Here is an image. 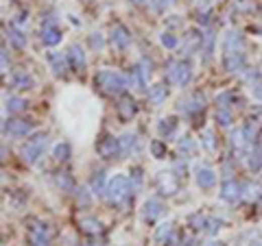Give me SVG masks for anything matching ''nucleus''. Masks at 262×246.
I'll return each mask as SVG.
<instances>
[{"label": "nucleus", "instance_id": "f257e3e1", "mask_svg": "<svg viewBox=\"0 0 262 246\" xmlns=\"http://www.w3.org/2000/svg\"><path fill=\"white\" fill-rule=\"evenodd\" d=\"M94 83L109 96L122 94V92L129 88V78L124 74H120V72H114V70H101L94 76Z\"/></svg>", "mask_w": 262, "mask_h": 246}, {"label": "nucleus", "instance_id": "f03ea898", "mask_svg": "<svg viewBox=\"0 0 262 246\" xmlns=\"http://www.w3.org/2000/svg\"><path fill=\"white\" fill-rule=\"evenodd\" d=\"M166 78L170 83H175L177 88H186L192 81V65H190V61H168Z\"/></svg>", "mask_w": 262, "mask_h": 246}, {"label": "nucleus", "instance_id": "7ed1b4c3", "mask_svg": "<svg viewBox=\"0 0 262 246\" xmlns=\"http://www.w3.org/2000/svg\"><path fill=\"white\" fill-rule=\"evenodd\" d=\"M48 148V135H44V133H39V135H35L33 139H29V142L24 144L22 148V159L24 163H37V159L44 155V150Z\"/></svg>", "mask_w": 262, "mask_h": 246}, {"label": "nucleus", "instance_id": "20e7f679", "mask_svg": "<svg viewBox=\"0 0 262 246\" xmlns=\"http://www.w3.org/2000/svg\"><path fill=\"white\" fill-rule=\"evenodd\" d=\"M129 192H131V181H129V177L116 175V177L107 183L105 196H107L109 203H120V201H124V198L129 196Z\"/></svg>", "mask_w": 262, "mask_h": 246}, {"label": "nucleus", "instance_id": "39448f33", "mask_svg": "<svg viewBox=\"0 0 262 246\" xmlns=\"http://www.w3.org/2000/svg\"><path fill=\"white\" fill-rule=\"evenodd\" d=\"M203 109H206V98H203V94H199V92L190 94L188 98H183V101H179V105H177V111H181L183 116H196V114H201Z\"/></svg>", "mask_w": 262, "mask_h": 246}, {"label": "nucleus", "instance_id": "423d86ee", "mask_svg": "<svg viewBox=\"0 0 262 246\" xmlns=\"http://www.w3.org/2000/svg\"><path fill=\"white\" fill-rule=\"evenodd\" d=\"M245 196V185L238 183L236 179H225L221 185V198L227 203H236Z\"/></svg>", "mask_w": 262, "mask_h": 246}, {"label": "nucleus", "instance_id": "0eeeda50", "mask_svg": "<svg viewBox=\"0 0 262 246\" xmlns=\"http://www.w3.org/2000/svg\"><path fill=\"white\" fill-rule=\"evenodd\" d=\"M96 152H98V157H103V159H114V157H118V155H122V150H120V139H116L114 135L103 137L101 142L96 144Z\"/></svg>", "mask_w": 262, "mask_h": 246}, {"label": "nucleus", "instance_id": "6e6552de", "mask_svg": "<svg viewBox=\"0 0 262 246\" xmlns=\"http://www.w3.org/2000/svg\"><path fill=\"white\" fill-rule=\"evenodd\" d=\"M194 181L201 190H210L216 185V172L208 163H199L194 166Z\"/></svg>", "mask_w": 262, "mask_h": 246}, {"label": "nucleus", "instance_id": "1a4fd4ad", "mask_svg": "<svg viewBox=\"0 0 262 246\" xmlns=\"http://www.w3.org/2000/svg\"><path fill=\"white\" fill-rule=\"evenodd\" d=\"M166 214V205H164L160 198H147L142 205V218L147 222H155L157 218H162Z\"/></svg>", "mask_w": 262, "mask_h": 246}, {"label": "nucleus", "instance_id": "9d476101", "mask_svg": "<svg viewBox=\"0 0 262 246\" xmlns=\"http://www.w3.org/2000/svg\"><path fill=\"white\" fill-rule=\"evenodd\" d=\"M223 68H225L229 74H242L247 70V61L242 52H225L223 55Z\"/></svg>", "mask_w": 262, "mask_h": 246}, {"label": "nucleus", "instance_id": "9b49d317", "mask_svg": "<svg viewBox=\"0 0 262 246\" xmlns=\"http://www.w3.org/2000/svg\"><path fill=\"white\" fill-rule=\"evenodd\" d=\"M109 42L118 50H127L129 46H131V33L127 31V26H122V24H114V26H111Z\"/></svg>", "mask_w": 262, "mask_h": 246}, {"label": "nucleus", "instance_id": "f8f14e48", "mask_svg": "<svg viewBox=\"0 0 262 246\" xmlns=\"http://www.w3.org/2000/svg\"><path fill=\"white\" fill-rule=\"evenodd\" d=\"M179 177H175L173 172H160L155 179L157 183V190H160V194L164 196H173L177 190H179V181H177Z\"/></svg>", "mask_w": 262, "mask_h": 246}, {"label": "nucleus", "instance_id": "ddd939ff", "mask_svg": "<svg viewBox=\"0 0 262 246\" xmlns=\"http://www.w3.org/2000/svg\"><path fill=\"white\" fill-rule=\"evenodd\" d=\"M5 133H9L11 137H26L33 131V124L29 120H22V118H13V120L5 122Z\"/></svg>", "mask_w": 262, "mask_h": 246}, {"label": "nucleus", "instance_id": "4468645a", "mask_svg": "<svg viewBox=\"0 0 262 246\" xmlns=\"http://www.w3.org/2000/svg\"><path fill=\"white\" fill-rule=\"evenodd\" d=\"M68 61H70V68L77 70V72H83L85 65H88V59H85V52L79 44H72L68 48Z\"/></svg>", "mask_w": 262, "mask_h": 246}, {"label": "nucleus", "instance_id": "2eb2a0df", "mask_svg": "<svg viewBox=\"0 0 262 246\" xmlns=\"http://www.w3.org/2000/svg\"><path fill=\"white\" fill-rule=\"evenodd\" d=\"M29 240H31V246H50V240L46 235V224L33 222L29 227Z\"/></svg>", "mask_w": 262, "mask_h": 246}, {"label": "nucleus", "instance_id": "dca6fc26", "mask_svg": "<svg viewBox=\"0 0 262 246\" xmlns=\"http://www.w3.org/2000/svg\"><path fill=\"white\" fill-rule=\"evenodd\" d=\"M116 109H118V116H120V120H131L136 114H138V105H136V101L131 96H122L120 101H118V105H116Z\"/></svg>", "mask_w": 262, "mask_h": 246}, {"label": "nucleus", "instance_id": "f3484780", "mask_svg": "<svg viewBox=\"0 0 262 246\" xmlns=\"http://www.w3.org/2000/svg\"><path fill=\"white\" fill-rule=\"evenodd\" d=\"M242 48H245V39L238 31H229L223 37V50L225 52H242Z\"/></svg>", "mask_w": 262, "mask_h": 246}, {"label": "nucleus", "instance_id": "a211bd4d", "mask_svg": "<svg viewBox=\"0 0 262 246\" xmlns=\"http://www.w3.org/2000/svg\"><path fill=\"white\" fill-rule=\"evenodd\" d=\"M247 168L251 172H260V168H262V148L258 144H249V148H247Z\"/></svg>", "mask_w": 262, "mask_h": 246}, {"label": "nucleus", "instance_id": "6ab92c4d", "mask_svg": "<svg viewBox=\"0 0 262 246\" xmlns=\"http://www.w3.org/2000/svg\"><path fill=\"white\" fill-rule=\"evenodd\" d=\"M214 42H216V35H214L212 31H206V33H203V42H201V59H203V63H210V61H212Z\"/></svg>", "mask_w": 262, "mask_h": 246}, {"label": "nucleus", "instance_id": "aec40b11", "mask_svg": "<svg viewBox=\"0 0 262 246\" xmlns=\"http://www.w3.org/2000/svg\"><path fill=\"white\" fill-rule=\"evenodd\" d=\"M48 63H50V68L52 72H55V76H63L66 72H68V57H63L61 52H50L48 55Z\"/></svg>", "mask_w": 262, "mask_h": 246}, {"label": "nucleus", "instance_id": "412c9836", "mask_svg": "<svg viewBox=\"0 0 262 246\" xmlns=\"http://www.w3.org/2000/svg\"><path fill=\"white\" fill-rule=\"evenodd\" d=\"M11 83L16 90H31L33 85H35V78H33L26 70H16L11 76Z\"/></svg>", "mask_w": 262, "mask_h": 246}, {"label": "nucleus", "instance_id": "4be33fe9", "mask_svg": "<svg viewBox=\"0 0 262 246\" xmlns=\"http://www.w3.org/2000/svg\"><path fill=\"white\" fill-rule=\"evenodd\" d=\"M147 81H149V74L142 70V65L138 63L136 68L129 72V83L134 85L136 90H140V92H147Z\"/></svg>", "mask_w": 262, "mask_h": 246}, {"label": "nucleus", "instance_id": "5701e85b", "mask_svg": "<svg viewBox=\"0 0 262 246\" xmlns=\"http://www.w3.org/2000/svg\"><path fill=\"white\" fill-rule=\"evenodd\" d=\"M120 150H122L124 157L138 152V135H136V133H131V131L122 133V135H120Z\"/></svg>", "mask_w": 262, "mask_h": 246}, {"label": "nucleus", "instance_id": "b1692460", "mask_svg": "<svg viewBox=\"0 0 262 246\" xmlns=\"http://www.w3.org/2000/svg\"><path fill=\"white\" fill-rule=\"evenodd\" d=\"M61 31L57 29V26H42V44L52 48V46H57L61 42Z\"/></svg>", "mask_w": 262, "mask_h": 246}, {"label": "nucleus", "instance_id": "393cba45", "mask_svg": "<svg viewBox=\"0 0 262 246\" xmlns=\"http://www.w3.org/2000/svg\"><path fill=\"white\" fill-rule=\"evenodd\" d=\"M166 96H168V90L164 88L162 83L153 85V88H149V103L153 105V107H162L164 103H166Z\"/></svg>", "mask_w": 262, "mask_h": 246}, {"label": "nucleus", "instance_id": "a878e982", "mask_svg": "<svg viewBox=\"0 0 262 246\" xmlns=\"http://www.w3.org/2000/svg\"><path fill=\"white\" fill-rule=\"evenodd\" d=\"M7 37H9V42H11L13 48H18V50L26 48V44H29V39H26V35L18 29V26H11V29L7 31Z\"/></svg>", "mask_w": 262, "mask_h": 246}, {"label": "nucleus", "instance_id": "bb28decb", "mask_svg": "<svg viewBox=\"0 0 262 246\" xmlns=\"http://www.w3.org/2000/svg\"><path fill=\"white\" fill-rule=\"evenodd\" d=\"M170 235H173V224H170V222H164V224H160V227L155 229L153 240H155L157 246H164V244L170 242Z\"/></svg>", "mask_w": 262, "mask_h": 246}, {"label": "nucleus", "instance_id": "cd10ccee", "mask_svg": "<svg viewBox=\"0 0 262 246\" xmlns=\"http://www.w3.org/2000/svg\"><path fill=\"white\" fill-rule=\"evenodd\" d=\"M90 188H92V194H96V196H103V194H105L107 185H105V172H103V170H96L94 175H92Z\"/></svg>", "mask_w": 262, "mask_h": 246}, {"label": "nucleus", "instance_id": "c85d7f7f", "mask_svg": "<svg viewBox=\"0 0 262 246\" xmlns=\"http://www.w3.org/2000/svg\"><path fill=\"white\" fill-rule=\"evenodd\" d=\"M242 105L240 96H236V92H221L219 96H216V107H232V105Z\"/></svg>", "mask_w": 262, "mask_h": 246}, {"label": "nucleus", "instance_id": "c756f323", "mask_svg": "<svg viewBox=\"0 0 262 246\" xmlns=\"http://www.w3.org/2000/svg\"><path fill=\"white\" fill-rule=\"evenodd\" d=\"M175 129H177L175 118H162L160 124H157V131H160L162 137H173L175 135Z\"/></svg>", "mask_w": 262, "mask_h": 246}, {"label": "nucleus", "instance_id": "7c9ffc66", "mask_svg": "<svg viewBox=\"0 0 262 246\" xmlns=\"http://www.w3.org/2000/svg\"><path fill=\"white\" fill-rule=\"evenodd\" d=\"M5 109L9 111V114H20V111L26 109V101H22V98H18V96H9L5 101Z\"/></svg>", "mask_w": 262, "mask_h": 246}, {"label": "nucleus", "instance_id": "2f4dec72", "mask_svg": "<svg viewBox=\"0 0 262 246\" xmlns=\"http://www.w3.org/2000/svg\"><path fill=\"white\" fill-rule=\"evenodd\" d=\"M240 129H242V135H245L247 144H253V139L258 137V122H255V120H249V122L242 124Z\"/></svg>", "mask_w": 262, "mask_h": 246}, {"label": "nucleus", "instance_id": "473e14b6", "mask_svg": "<svg viewBox=\"0 0 262 246\" xmlns=\"http://www.w3.org/2000/svg\"><path fill=\"white\" fill-rule=\"evenodd\" d=\"M206 222H208V218L201 211H194V214L188 216V227H192L194 231H203L206 229Z\"/></svg>", "mask_w": 262, "mask_h": 246}, {"label": "nucleus", "instance_id": "72a5a7b5", "mask_svg": "<svg viewBox=\"0 0 262 246\" xmlns=\"http://www.w3.org/2000/svg\"><path fill=\"white\" fill-rule=\"evenodd\" d=\"M79 227H81L85 233H98V231H101V222H98L96 218H81V220H79Z\"/></svg>", "mask_w": 262, "mask_h": 246}, {"label": "nucleus", "instance_id": "f704fd0d", "mask_svg": "<svg viewBox=\"0 0 262 246\" xmlns=\"http://www.w3.org/2000/svg\"><path fill=\"white\" fill-rule=\"evenodd\" d=\"M70 152H72V148H70V144H66V142L57 144L55 148H52V155H55L57 161H66V159H70Z\"/></svg>", "mask_w": 262, "mask_h": 246}, {"label": "nucleus", "instance_id": "c9c22d12", "mask_svg": "<svg viewBox=\"0 0 262 246\" xmlns=\"http://www.w3.org/2000/svg\"><path fill=\"white\" fill-rule=\"evenodd\" d=\"M216 122H219L221 126H232V109L216 107Z\"/></svg>", "mask_w": 262, "mask_h": 246}, {"label": "nucleus", "instance_id": "e433bc0d", "mask_svg": "<svg viewBox=\"0 0 262 246\" xmlns=\"http://www.w3.org/2000/svg\"><path fill=\"white\" fill-rule=\"evenodd\" d=\"M177 148H179V152H181L183 157H186V155H192V152L196 150V146H194L192 139H190V137L186 135V137H181L179 142H177Z\"/></svg>", "mask_w": 262, "mask_h": 246}, {"label": "nucleus", "instance_id": "4c0bfd02", "mask_svg": "<svg viewBox=\"0 0 262 246\" xmlns=\"http://www.w3.org/2000/svg\"><path fill=\"white\" fill-rule=\"evenodd\" d=\"M201 144L206 146V150L208 152H216V142H214V133L210 131V129H206L201 133Z\"/></svg>", "mask_w": 262, "mask_h": 246}, {"label": "nucleus", "instance_id": "58836bf2", "mask_svg": "<svg viewBox=\"0 0 262 246\" xmlns=\"http://www.w3.org/2000/svg\"><path fill=\"white\" fill-rule=\"evenodd\" d=\"M57 185L61 190H66V192H75L77 188H75V181H72V177L68 175V172H61V175L57 177Z\"/></svg>", "mask_w": 262, "mask_h": 246}, {"label": "nucleus", "instance_id": "ea45409f", "mask_svg": "<svg viewBox=\"0 0 262 246\" xmlns=\"http://www.w3.org/2000/svg\"><path fill=\"white\" fill-rule=\"evenodd\" d=\"M245 196L249 198V201H258V198H262V185H258V183H247V185H245Z\"/></svg>", "mask_w": 262, "mask_h": 246}, {"label": "nucleus", "instance_id": "a19ab883", "mask_svg": "<svg viewBox=\"0 0 262 246\" xmlns=\"http://www.w3.org/2000/svg\"><path fill=\"white\" fill-rule=\"evenodd\" d=\"M160 42H162L164 48H168V50H175L177 46H179V39H177L173 33H166V31H164L162 35H160Z\"/></svg>", "mask_w": 262, "mask_h": 246}, {"label": "nucleus", "instance_id": "79ce46f5", "mask_svg": "<svg viewBox=\"0 0 262 246\" xmlns=\"http://www.w3.org/2000/svg\"><path fill=\"white\" fill-rule=\"evenodd\" d=\"M186 170H188V161H186L183 157H177L175 161H173V170H170V172H173L175 177H179V179H181L183 175H186Z\"/></svg>", "mask_w": 262, "mask_h": 246}, {"label": "nucleus", "instance_id": "37998d69", "mask_svg": "<svg viewBox=\"0 0 262 246\" xmlns=\"http://www.w3.org/2000/svg\"><path fill=\"white\" fill-rule=\"evenodd\" d=\"M223 227V222L219 220V218H208V222H206V229H203V233H208V235H216L221 231Z\"/></svg>", "mask_w": 262, "mask_h": 246}, {"label": "nucleus", "instance_id": "c03bdc74", "mask_svg": "<svg viewBox=\"0 0 262 246\" xmlns=\"http://www.w3.org/2000/svg\"><path fill=\"white\" fill-rule=\"evenodd\" d=\"M151 152H153L155 159H164L166 157V144L162 139H155V142H151Z\"/></svg>", "mask_w": 262, "mask_h": 246}, {"label": "nucleus", "instance_id": "a18cd8bd", "mask_svg": "<svg viewBox=\"0 0 262 246\" xmlns=\"http://www.w3.org/2000/svg\"><path fill=\"white\" fill-rule=\"evenodd\" d=\"M90 46L94 48L96 52H101L105 48V37H103V33H92L90 35Z\"/></svg>", "mask_w": 262, "mask_h": 246}, {"label": "nucleus", "instance_id": "49530a36", "mask_svg": "<svg viewBox=\"0 0 262 246\" xmlns=\"http://www.w3.org/2000/svg\"><path fill=\"white\" fill-rule=\"evenodd\" d=\"M129 181H131V190H138V188H140V185H142V170L140 168H134V170H131L129 172Z\"/></svg>", "mask_w": 262, "mask_h": 246}, {"label": "nucleus", "instance_id": "de8ad7c7", "mask_svg": "<svg viewBox=\"0 0 262 246\" xmlns=\"http://www.w3.org/2000/svg\"><path fill=\"white\" fill-rule=\"evenodd\" d=\"M149 3H151V9H153L155 13H164L168 9L170 0H149Z\"/></svg>", "mask_w": 262, "mask_h": 246}, {"label": "nucleus", "instance_id": "09e8293b", "mask_svg": "<svg viewBox=\"0 0 262 246\" xmlns=\"http://www.w3.org/2000/svg\"><path fill=\"white\" fill-rule=\"evenodd\" d=\"M75 194H77V198H79V203H81V205H90L92 198H90V192L85 188H77Z\"/></svg>", "mask_w": 262, "mask_h": 246}, {"label": "nucleus", "instance_id": "8fccbe9b", "mask_svg": "<svg viewBox=\"0 0 262 246\" xmlns=\"http://www.w3.org/2000/svg\"><path fill=\"white\" fill-rule=\"evenodd\" d=\"M251 94H253V98H258V101H262V76L251 85Z\"/></svg>", "mask_w": 262, "mask_h": 246}, {"label": "nucleus", "instance_id": "3c124183", "mask_svg": "<svg viewBox=\"0 0 262 246\" xmlns=\"http://www.w3.org/2000/svg\"><path fill=\"white\" fill-rule=\"evenodd\" d=\"M0 61H3V74H7V72H9V57H7V48H3V52H0Z\"/></svg>", "mask_w": 262, "mask_h": 246}, {"label": "nucleus", "instance_id": "603ef678", "mask_svg": "<svg viewBox=\"0 0 262 246\" xmlns=\"http://www.w3.org/2000/svg\"><path fill=\"white\" fill-rule=\"evenodd\" d=\"M168 24H170V26H179L181 22H179V20H177V16H170V20H168Z\"/></svg>", "mask_w": 262, "mask_h": 246}, {"label": "nucleus", "instance_id": "864d4df0", "mask_svg": "<svg viewBox=\"0 0 262 246\" xmlns=\"http://www.w3.org/2000/svg\"><path fill=\"white\" fill-rule=\"evenodd\" d=\"M206 246H225L223 242H210V244H206Z\"/></svg>", "mask_w": 262, "mask_h": 246}, {"label": "nucleus", "instance_id": "5fc2aeb1", "mask_svg": "<svg viewBox=\"0 0 262 246\" xmlns=\"http://www.w3.org/2000/svg\"><path fill=\"white\" fill-rule=\"evenodd\" d=\"M131 3H134V5H144L147 0H131Z\"/></svg>", "mask_w": 262, "mask_h": 246}, {"label": "nucleus", "instance_id": "6e6d98bb", "mask_svg": "<svg viewBox=\"0 0 262 246\" xmlns=\"http://www.w3.org/2000/svg\"><path fill=\"white\" fill-rule=\"evenodd\" d=\"M249 246H262V242H253V244H249Z\"/></svg>", "mask_w": 262, "mask_h": 246}, {"label": "nucleus", "instance_id": "4d7b16f0", "mask_svg": "<svg viewBox=\"0 0 262 246\" xmlns=\"http://www.w3.org/2000/svg\"><path fill=\"white\" fill-rule=\"evenodd\" d=\"M255 33H260V35H262V26H258V29H255Z\"/></svg>", "mask_w": 262, "mask_h": 246}, {"label": "nucleus", "instance_id": "13d9d810", "mask_svg": "<svg viewBox=\"0 0 262 246\" xmlns=\"http://www.w3.org/2000/svg\"><path fill=\"white\" fill-rule=\"evenodd\" d=\"M258 114H260V116H262V107H260V109H258Z\"/></svg>", "mask_w": 262, "mask_h": 246}, {"label": "nucleus", "instance_id": "bf43d9fd", "mask_svg": "<svg viewBox=\"0 0 262 246\" xmlns=\"http://www.w3.org/2000/svg\"><path fill=\"white\" fill-rule=\"evenodd\" d=\"M260 11H262V7H260Z\"/></svg>", "mask_w": 262, "mask_h": 246}]
</instances>
